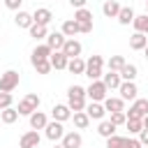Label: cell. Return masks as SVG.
Listing matches in <instances>:
<instances>
[{"instance_id":"obj_21","label":"cell","mask_w":148,"mask_h":148,"mask_svg":"<svg viewBox=\"0 0 148 148\" xmlns=\"http://www.w3.org/2000/svg\"><path fill=\"white\" fill-rule=\"evenodd\" d=\"M120 2L118 0H104V5H102V14L106 16V18H116L118 16V12H120Z\"/></svg>"},{"instance_id":"obj_2","label":"cell","mask_w":148,"mask_h":148,"mask_svg":"<svg viewBox=\"0 0 148 148\" xmlns=\"http://www.w3.org/2000/svg\"><path fill=\"white\" fill-rule=\"evenodd\" d=\"M104 69V58L102 56H90L88 60H86V72H83V76H88L90 81H99L102 79V72Z\"/></svg>"},{"instance_id":"obj_39","label":"cell","mask_w":148,"mask_h":148,"mask_svg":"<svg viewBox=\"0 0 148 148\" xmlns=\"http://www.w3.org/2000/svg\"><path fill=\"white\" fill-rule=\"evenodd\" d=\"M123 143H125V136H118V134L106 139V148H123Z\"/></svg>"},{"instance_id":"obj_46","label":"cell","mask_w":148,"mask_h":148,"mask_svg":"<svg viewBox=\"0 0 148 148\" xmlns=\"http://www.w3.org/2000/svg\"><path fill=\"white\" fill-rule=\"evenodd\" d=\"M51 148H62V143H60V141H58V143H53V146H51Z\"/></svg>"},{"instance_id":"obj_42","label":"cell","mask_w":148,"mask_h":148,"mask_svg":"<svg viewBox=\"0 0 148 148\" xmlns=\"http://www.w3.org/2000/svg\"><path fill=\"white\" fill-rule=\"evenodd\" d=\"M136 136H139V143H141L143 148H148V130H141Z\"/></svg>"},{"instance_id":"obj_45","label":"cell","mask_w":148,"mask_h":148,"mask_svg":"<svg viewBox=\"0 0 148 148\" xmlns=\"http://www.w3.org/2000/svg\"><path fill=\"white\" fill-rule=\"evenodd\" d=\"M143 56H146V60H148V44H146V49H143Z\"/></svg>"},{"instance_id":"obj_4","label":"cell","mask_w":148,"mask_h":148,"mask_svg":"<svg viewBox=\"0 0 148 148\" xmlns=\"http://www.w3.org/2000/svg\"><path fill=\"white\" fill-rule=\"evenodd\" d=\"M18 81H21V74L16 69H7L0 74V92H12L18 88Z\"/></svg>"},{"instance_id":"obj_25","label":"cell","mask_w":148,"mask_h":148,"mask_svg":"<svg viewBox=\"0 0 148 148\" xmlns=\"http://www.w3.org/2000/svg\"><path fill=\"white\" fill-rule=\"evenodd\" d=\"M146 44H148V35L134 32V35L130 37V49H132V51H143V49H146Z\"/></svg>"},{"instance_id":"obj_27","label":"cell","mask_w":148,"mask_h":148,"mask_svg":"<svg viewBox=\"0 0 148 148\" xmlns=\"http://www.w3.org/2000/svg\"><path fill=\"white\" fill-rule=\"evenodd\" d=\"M16 120H18V111H16L14 106L0 111V123H2V125H14Z\"/></svg>"},{"instance_id":"obj_26","label":"cell","mask_w":148,"mask_h":148,"mask_svg":"<svg viewBox=\"0 0 148 148\" xmlns=\"http://www.w3.org/2000/svg\"><path fill=\"white\" fill-rule=\"evenodd\" d=\"M67 72H72V74H76V76H83V72H86V60L79 56V58H72L69 62H67Z\"/></svg>"},{"instance_id":"obj_11","label":"cell","mask_w":148,"mask_h":148,"mask_svg":"<svg viewBox=\"0 0 148 148\" xmlns=\"http://www.w3.org/2000/svg\"><path fill=\"white\" fill-rule=\"evenodd\" d=\"M60 143H62V148H81L83 146V136H81L79 130H72V132H65Z\"/></svg>"},{"instance_id":"obj_3","label":"cell","mask_w":148,"mask_h":148,"mask_svg":"<svg viewBox=\"0 0 148 148\" xmlns=\"http://www.w3.org/2000/svg\"><path fill=\"white\" fill-rule=\"evenodd\" d=\"M39 104H42V97L37 92H28L23 99H18L16 111H18V116H30V113H35L39 109Z\"/></svg>"},{"instance_id":"obj_35","label":"cell","mask_w":148,"mask_h":148,"mask_svg":"<svg viewBox=\"0 0 148 148\" xmlns=\"http://www.w3.org/2000/svg\"><path fill=\"white\" fill-rule=\"evenodd\" d=\"M32 67H35V72H37V74H49V72L53 69L49 60H37V62H32Z\"/></svg>"},{"instance_id":"obj_1","label":"cell","mask_w":148,"mask_h":148,"mask_svg":"<svg viewBox=\"0 0 148 148\" xmlns=\"http://www.w3.org/2000/svg\"><path fill=\"white\" fill-rule=\"evenodd\" d=\"M86 104H88V97H86V88L83 86H69L67 88V106L72 109V113L76 111H86Z\"/></svg>"},{"instance_id":"obj_36","label":"cell","mask_w":148,"mask_h":148,"mask_svg":"<svg viewBox=\"0 0 148 148\" xmlns=\"http://www.w3.org/2000/svg\"><path fill=\"white\" fill-rule=\"evenodd\" d=\"M109 120H111V123L118 127V125H125V123H127V116H125V111H113Z\"/></svg>"},{"instance_id":"obj_22","label":"cell","mask_w":148,"mask_h":148,"mask_svg":"<svg viewBox=\"0 0 148 148\" xmlns=\"http://www.w3.org/2000/svg\"><path fill=\"white\" fill-rule=\"evenodd\" d=\"M14 23L18 25V28H30L32 25V12H25V9H18L16 12V16H14Z\"/></svg>"},{"instance_id":"obj_8","label":"cell","mask_w":148,"mask_h":148,"mask_svg":"<svg viewBox=\"0 0 148 148\" xmlns=\"http://www.w3.org/2000/svg\"><path fill=\"white\" fill-rule=\"evenodd\" d=\"M118 97L123 99V102H134L136 97H139V88H136V83L134 81H123L120 83V88H118Z\"/></svg>"},{"instance_id":"obj_31","label":"cell","mask_w":148,"mask_h":148,"mask_svg":"<svg viewBox=\"0 0 148 148\" xmlns=\"http://www.w3.org/2000/svg\"><path fill=\"white\" fill-rule=\"evenodd\" d=\"M132 25H134V32L148 35V14H139V16H134Z\"/></svg>"},{"instance_id":"obj_19","label":"cell","mask_w":148,"mask_h":148,"mask_svg":"<svg viewBox=\"0 0 148 148\" xmlns=\"http://www.w3.org/2000/svg\"><path fill=\"white\" fill-rule=\"evenodd\" d=\"M49 62H51V67H53V69H67L69 58H67L62 51H53V53H51V58H49Z\"/></svg>"},{"instance_id":"obj_47","label":"cell","mask_w":148,"mask_h":148,"mask_svg":"<svg viewBox=\"0 0 148 148\" xmlns=\"http://www.w3.org/2000/svg\"><path fill=\"white\" fill-rule=\"evenodd\" d=\"M146 14H148V0H146Z\"/></svg>"},{"instance_id":"obj_15","label":"cell","mask_w":148,"mask_h":148,"mask_svg":"<svg viewBox=\"0 0 148 148\" xmlns=\"http://www.w3.org/2000/svg\"><path fill=\"white\" fill-rule=\"evenodd\" d=\"M28 123H30V130H37V132H39V130H44V127H46L49 116H46L44 111H39V109H37L35 113H30V116H28Z\"/></svg>"},{"instance_id":"obj_34","label":"cell","mask_w":148,"mask_h":148,"mask_svg":"<svg viewBox=\"0 0 148 148\" xmlns=\"http://www.w3.org/2000/svg\"><path fill=\"white\" fill-rule=\"evenodd\" d=\"M28 32H30V37L32 39H46V35H49V28L46 25H37V23H32L30 28H28Z\"/></svg>"},{"instance_id":"obj_6","label":"cell","mask_w":148,"mask_h":148,"mask_svg":"<svg viewBox=\"0 0 148 148\" xmlns=\"http://www.w3.org/2000/svg\"><path fill=\"white\" fill-rule=\"evenodd\" d=\"M146 113H148V99H146V97H136V99L132 102L130 111H125L127 120H141Z\"/></svg>"},{"instance_id":"obj_24","label":"cell","mask_w":148,"mask_h":148,"mask_svg":"<svg viewBox=\"0 0 148 148\" xmlns=\"http://www.w3.org/2000/svg\"><path fill=\"white\" fill-rule=\"evenodd\" d=\"M60 32L67 37V39H72L74 35H79L81 30H79V23L74 21V18H67V21H62V28H60Z\"/></svg>"},{"instance_id":"obj_10","label":"cell","mask_w":148,"mask_h":148,"mask_svg":"<svg viewBox=\"0 0 148 148\" xmlns=\"http://www.w3.org/2000/svg\"><path fill=\"white\" fill-rule=\"evenodd\" d=\"M39 141H42L39 132H37V130H28L25 134H21V139H18V148H37Z\"/></svg>"},{"instance_id":"obj_14","label":"cell","mask_w":148,"mask_h":148,"mask_svg":"<svg viewBox=\"0 0 148 148\" xmlns=\"http://www.w3.org/2000/svg\"><path fill=\"white\" fill-rule=\"evenodd\" d=\"M86 113H88L90 120H104L106 109H104L102 102H88V104H86Z\"/></svg>"},{"instance_id":"obj_30","label":"cell","mask_w":148,"mask_h":148,"mask_svg":"<svg viewBox=\"0 0 148 148\" xmlns=\"http://www.w3.org/2000/svg\"><path fill=\"white\" fill-rule=\"evenodd\" d=\"M118 74H120V79H123V81H136V76H139V69H136V65L127 62V65H125V67H123Z\"/></svg>"},{"instance_id":"obj_33","label":"cell","mask_w":148,"mask_h":148,"mask_svg":"<svg viewBox=\"0 0 148 148\" xmlns=\"http://www.w3.org/2000/svg\"><path fill=\"white\" fill-rule=\"evenodd\" d=\"M74 21L79 23V25H83V23H92V12L90 9H74Z\"/></svg>"},{"instance_id":"obj_44","label":"cell","mask_w":148,"mask_h":148,"mask_svg":"<svg viewBox=\"0 0 148 148\" xmlns=\"http://www.w3.org/2000/svg\"><path fill=\"white\" fill-rule=\"evenodd\" d=\"M141 125H143V130H148V113L141 118Z\"/></svg>"},{"instance_id":"obj_32","label":"cell","mask_w":148,"mask_h":148,"mask_svg":"<svg viewBox=\"0 0 148 148\" xmlns=\"http://www.w3.org/2000/svg\"><path fill=\"white\" fill-rule=\"evenodd\" d=\"M72 120H74V127H76V130H86V127L90 125V118H88L86 111H76V113H72Z\"/></svg>"},{"instance_id":"obj_9","label":"cell","mask_w":148,"mask_h":148,"mask_svg":"<svg viewBox=\"0 0 148 148\" xmlns=\"http://www.w3.org/2000/svg\"><path fill=\"white\" fill-rule=\"evenodd\" d=\"M51 120H58V123H67V120H72V109L67 106V104H53V109H51Z\"/></svg>"},{"instance_id":"obj_37","label":"cell","mask_w":148,"mask_h":148,"mask_svg":"<svg viewBox=\"0 0 148 148\" xmlns=\"http://www.w3.org/2000/svg\"><path fill=\"white\" fill-rule=\"evenodd\" d=\"M125 127L130 130V136H134V134H139V132L143 130L141 120H127V123H125Z\"/></svg>"},{"instance_id":"obj_23","label":"cell","mask_w":148,"mask_h":148,"mask_svg":"<svg viewBox=\"0 0 148 148\" xmlns=\"http://www.w3.org/2000/svg\"><path fill=\"white\" fill-rule=\"evenodd\" d=\"M134 9L132 7H120V12H118V16H116V21L120 23V25H132V21H134Z\"/></svg>"},{"instance_id":"obj_13","label":"cell","mask_w":148,"mask_h":148,"mask_svg":"<svg viewBox=\"0 0 148 148\" xmlns=\"http://www.w3.org/2000/svg\"><path fill=\"white\" fill-rule=\"evenodd\" d=\"M60 51L72 60V58H79V56H81L83 46H81V42H79V39H74V37H72V39H65V44H62V49H60Z\"/></svg>"},{"instance_id":"obj_20","label":"cell","mask_w":148,"mask_h":148,"mask_svg":"<svg viewBox=\"0 0 148 148\" xmlns=\"http://www.w3.org/2000/svg\"><path fill=\"white\" fill-rule=\"evenodd\" d=\"M102 104H104L106 113H113V111H125V102H123L120 97H113V95H109Z\"/></svg>"},{"instance_id":"obj_7","label":"cell","mask_w":148,"mask_h":148,"mask_svg":"<svg viewBox=\"0 0 148 148\" xmlns=\"http://www.w3.org/2000/svg\"><path fill=\"white\" fill-rule=\"evenodd\" d=\"M44 136H46L51 143H58V141L65 136V125L58 123V120H49L46 127H44Z\"/></svg>"},{"instance_id":"obj_38","label":"cell","mask_w":148,"mask_h":148,"mask_svg":"<svg viewBox=\"0 0 148 148\" xmlns=\"http://www.w3.org/2000/svg\"><path fill=\"white\" fill-rule=\"evenodd\" d=\"M14 104V95L12 92H0V111L2 109H9Z\"/></svg>"},{"instance_id":"obj_12","label":"cell","mask_w":148,"mask_h":148,"mask_svg":"<svg viewBox=\"0 0 148 148\" xmlns=\"http://www.w3.org/2000/svg\"><path fill=\"white\" fill-rule=\"evenodd\" d=\"M51 21H53V12H51L49 7H37V9L32 12V23H37V25H46V28H49Z\"/></svg>"},{"instance_id":"obj_5","label":"cell","mask_w":148,"mask_h":148,"mask_svg":"<svg viewBox=\"0 0 148 148\" xmlns=\"http://www.w3.org/2000/svg\"><path fill=\"white\" fill-rule=\"evenodd\" d=\"M86 97H88L90 102H104V99L109 97V90H106V86L102 83V79H99V81H90V86L86 88Z\"/></svg>"},{"instance_id":"obj_17","label":"cell","mask_w":148,"mask_h":148,"mask_svg":"<svg viewBox=\"0 0 148 148\" xmlns=\"http://www.w3.org/2000/svg\"><path fill=\"white\" fill-rule=\"evenodd\" d=\"M102 83L106 86V90H118L123 79H120L118 72H106V74H102Z\"/></svg>"},{"instance_id":"obj_16","label":"cell","mask_w":148,"mask_h":148,"mask_svg":"<svg viewBox=\"0 0 148 148\" xmlns=\"http://www.w3.org/2000/svg\"><path fill=\"white\" fill-rule=\"evenodd\" d=\"M65 39H67V37H65L62 32H49L44 44H46L51 51H60V49H62V44H65Z\"/></svg>"},{"instance_id":"obj_29","label":"cell","mask_w":148,"mask_h":148,"mask_svg":"<svg viewBox=\"0 0 148 148\" xmlns=\"http://www.w3.org/2000/svg\"><path fill=\"white\" fill-rule=\"evenodd\" d=\"M104 65L109 67V72H120V69L127 65V60H125V56H111Z\"/></svg>"},{"instance_id":"obj_28","label":"cell","mask_w":148,"mask_h":148,"mask_svg":"<svg viewBox=\"0 0 148 148\" xmlns=\"http://www.w3.org/2000/svg\"><path fill=\"white\" fill-rule=\"evenodd\" d=\"M97 134H99L102 139H109V136L116 134V125H113L111 120H99V125H97Z\"/></svg>"},{"instance_id":"obj_40","label":"cell","mask_w":148,"mask_h":148,"mask_svg":"<svg viewBox=\"0 0 148 148\" xmlns=\"http://www.w3.org/2000/svg\"><path fill=\"white\" fill-rule=\"evenodd\" d=\"M123 148H143V146L139 143V139H134V136H125V143H123Z\"/></svg>"},{"instance_id":"obj_43","label":"cell","mask_w":148,"mask_h":148,"mask_svg":"<svg viewBox=\"0 0 148 148\" xmlns=\"http://www.w3.org/2000/svg\"><path fill=\"white\" fill-rule=\"evenodd\" d=\"M67 2H69V5H72V7H74V9H83V7H86V2H88V0H67Z\"/></svg>"},{"instance_id":"obj_41","label":"cell","mask_w":148,"mask_h":148,"mask_svg":"<svg viewBox=\"0 0 148 148\" xmlns=\"http://www.w3.org/2000/svg\"><path fill=\"white\" fill-rule=\"evenodd\" d=\"M21 5H23V0H5V7H7V9H12V12H18V9H21Z\"/></svg>"},{"instance_id":"obj_18","label":"cell","mask_w":148,"mask_h":148,"mask_svg":"<svg viewBox=\"0 0 148 148\" xmlns=\"http://www.w3.org/2000/svg\"><path fill=\"white\" fill-rule=\"evenodd\" d=\"M51 49L46 46V44H37L35 49H32V53H30V62H37V60H49L51 58Z\"/></svg>"}]
</instances>
